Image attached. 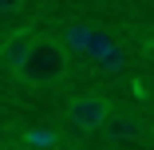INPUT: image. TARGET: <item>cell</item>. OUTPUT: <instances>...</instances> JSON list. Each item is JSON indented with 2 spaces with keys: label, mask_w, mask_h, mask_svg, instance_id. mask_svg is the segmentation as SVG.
<instances>
[{
  "label": "cell",
  "mask_w": 154,
  "mask_h": 150,
  "mask_svg": "<svg viewBox=\"0 0 154 150\" xmlns=\"http://www.w3.org/2000/svg\"><path fill=\"white\" fill-rule=\"evenodd\" d=\"M24 8V0H0V16H16Z\"/></svg>",
  "instance_id": "7"
},
{
  "label": "cell",
  "mask_w": 154,
  "mask_h": 150,
  "mask_svg": "<svg viewBox=\"0 0 154 150\" xmlns=\"http://www.w3.org/2000/svg\"><path fill=\"white\" fill-rule=\"evenodd\" d=\"M142 134H146L142 118L131 115V111H115V115L107 118V127H103V138H111V142H134V138H142Z\"/></svg>",
  "instance_id": "4"
},
{
  "label": "cell",
  "mask_w": 154,
  "mask_h": 150,
  "mask_svg": "<svg viewBox=\"0 0 154 150\" xmlns=\"http://www.w3.org/2000/svg\"><path fill=\"white\" fill-rule=\"evenodd\" d=\"M63 75H67V47L55 36H36V47L24 59V67L16 71V79L28 87H51Z\"/></svg>",
  "instance_id": "1"
},
{
  "label": "cell",
  "mask_w": 154,
  "mask_h": 150,
  "mask_svg": "<svg viewBox=\"0 0 154 150\" xmlns=\"http://www.w3.org/2000/svg\"><path fill=\"white\" fill-rule=\"evenodd\" d=\"M32 47H36V32H32V28H20V32H12L4 44H0V63L16 75L24 67V59L32 55Z\"/></svg>",
  "instance_id": "3"
},
{
  "label": "cell",
  "mask_w": 154,
  "mask_h": 150,
  "mask_svg": "<svg viewBox=\"0 0 154 150\" xmlns=\"http://www.w3.org/2000/svg\"><path fill=\"white\" fill-rule=\"evenodd\" d=\"M91 40H95V32H91L87 24H71L67 32H63V40H59V44H63L67 51H87V47H91Z\"/></svg>",
  "instance_id": "5"
},
{
  "label": "cell",
  "mask_w": 154,
  "mask_h": 150,
  "mask_svg": "<svg viewBox=\"0 0 154 150\" xmlns=\"http://www.w3.org/2000/svg\"><path fill=\"white\" fill-rule=\"evenodd\" d=\"M24 142L32 146V150H48V146H55V142H59V134H55V130H28V134H24Z\"/></svg>",
  "instance_id": "6"
},
{
  "label": "cell",
  "mask_w": 154,
  "mask_h": 150,
  "mask_svg": "<svg viewBox=\"0 0 154 150\" xmlns=\"http://www.w3.org/2000/svg\"><path fill=\"white\" fill-rule=\"evenodd\" d=\"M111 115H115V107H111V99H103V95H75V99L67 103V111H63V118H67L75 130H83V134L103 130Z\"/></svg>",
  "instance_id": "2"
}]
</instances>
